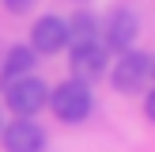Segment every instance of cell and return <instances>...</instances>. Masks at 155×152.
Instances as JSON below:
<instances>
[{
    "mask_svg": "<svg viewBox=\"0 0 155 152\" xmlns=\"http://www.w3.org/2000/svg\"><path fill=\"white\" fill-rule=\"evenodd\" d=\"M49 110L61 122H83L91 114V88L83 80H68L57 91H49Z\"/></svg>",
    "mask_w": 155,
    "mask_h": 152,
    "instance_id": "obj_1",
    "label": "cell"
},
{
    "mask_svg": "<svg viewBox=\"0 0 155 152\" xmlns=\"http://www.w3.org/2000/svg\"><path fill=\"white\" fill-rule=\"evenodd\" d=\"M4 99H8V106H12L19 118H30V114H38L45 103H49V91H45V84L38 80V76H15L12 84L4 88Z\"/></svg>",
    "mask_w": 155,
    "mask_h": 152,
    "instance_id": "obj_2",
    "label": "cell"
},
{
    "mask_svg": "<svg viewBox=\"0 0 155 152\" xmlns=\"http://www.w3.org/2000/svg\"><path fill=\"white\" fill-rule=\"evenodd\" d=\"M106 57H110V50H106L98 38H76L72 53H68V65H72V76L76 80H95V76L106 72Z\"/></svg>",
    "mask_w": 155,
    "mask_h": 152,
    "instance_id": "obj_3",
    "label": "cell"
},
{
    "mask_svg": "<svg viewBox=\"0 0 155 152\" xmlns=\"http://www.w3.org/2000/svg\"><path fill=\"white\" fill-rule=\"evenodd\" d=\"M148 76H151V61L140 50H125L121 61L114 65V88L117 91H136Z\"/></svg>",
    "mask_w": 155,
    "mask_h": 152,
    "instance_id": "obj_4",
    "label": "cell"
},
{
    "mask_svg": "<svg viewBox=\"0 0 155 152\" xmlns=\"http://www.w3.org/2000/svg\"><path fill=\"white\" fill-rule=\"evenodd\" d=\"M30 46H34V53H61L68 46V23L57 15H42L30 30Z\"/></svg>",
    "mask_w": 155,
    "mask_h": 152,
    "instance_id": "obj_5",
    "label": "cell"
},
{
    "mask_svg": "<svg viewBox=\"0 0 155 152\" xmlns=\"http://www.w3.org/2000/svg\"><path fill=\"white\" fill-rule=\"evenodd\" d=\"M0 133H4L0 141H4L8 152H42V144H45V133L30 118H15L12 126H0Z\"/></svg>",
    "mask_w": 155,
    "mask_h": 152,
    "instance_id": "obj_6",
    "label": "cell"
},
{
    "mask_svg": "<svg viewBox=\"0 0 155 152\" xmlns=\"http://www.w3.org/2000/svg\"><path fill=\"white\" fill-rule=\"evenodd\" d=\"M133 42H136V15L121 8L106 23V50H129Z\"/></svg>",
    "mask_w": 155,
    "mask_h": 152,
    "instance_id": "obj_7",
    "label": "cell"
},
{
    "mask_svg": "<svg viewBox=\"0 0 155 152\" xmlns=\"http://www.w3.org/2000/svg\"><path fill=\"white\" fill-rule=\"evenodd\" d=\"M30 65H34V50H27V46L8 50V57H4V72H0V88H8L15 76H27Z\"/></svg>",
    "mask_w": 155,
    "mask_h": 152,
    "instance_id": "obj_8",
    "label": "cell"
},
{
    "mask_svg": "<svg viewBox=\"0 0 155 152\" xmlns=\"http://www.w3.org/2000/svg\"><path fill=\"white\" fill-rule=\"evenodd\" d=\"M30 4H34V0H4V8H12V12H27Z\"/></svg>",
    "mask_w": 155,
    "mask_h": 152,
    "instance_id": "obj_9",
    "label": "cell"
},
{
    "mask_svg": "<svg viewBox=\"0 0 155 152\" xmlns=\"http://www.w3.org/2000/svg\"><path fill=\"white\" fill-rule=\"evenodd\" d=\"M144 110H148V118L155 122V91H151V95H148V103H144Z\"/></svg>",
    "mask_w": 155,
    "mask_h": 152,
    "instance_id": "obj_10",
    "label": "cell"
},
{
    "mask_svg": "<svg viewBox=\"0 0 155 152\" xmlns=\"http://www.w3.org/2000/svg\"><path fill=\"white\" fill-rule=\"evenodd\" d=\"M151 76H155V61H151Z\"/></svg>",
    "mask_w": 155,
    "mask_h": 152,
    "instance_id": "obj_11",
    "label": "cell"
}]
</instances>
